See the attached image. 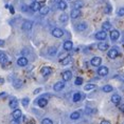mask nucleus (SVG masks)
<instances>
[{"label":"nucleus","instance_id":"nucleus-12","mask_svg":"<svg viewBox=\"0 0 124 124\" xmlns=\"http://www.w3.org/2000/svg\"><path fill=\"white\" fill-rule=\"evenodd\" d=\"M98 74H99L100 76H102V77L107 76V74H108V69H107L106 66H101V67H99Z\"/></svg>","mask_w":124,"mask_h":124},{"label":"nucleus","instance_id":"nucleus-36","mask_svg":"<svg viewBox=\"0 0 124 124\" xmlns=\"http://www.w3.org/2000/svg\"><path fill=\"white\" fill-rule=\"evenodd\" d=\"M75 85H82V83H83V79L81 78V77H77V78L75 79Z\"/></svg>","mask_w":124,"mask_h":124},{"label":"nucleus","instance_id":"nucleus-44","mask_svg":"<svg viewBox=\"0 0 124 124\" xmlns=\"http://www.w3.org/2000/svg\"><path fill=\"white\" fill-rule=\"evenodd\" d=\"M120 110L121 111H122V113H124V104H122V105H120Z\"/></svg>","mask_w":124,"mask_h":124},{"label":"nucleus","instance_id":"nucleus-24","mask_svg":"<svg viewBox=\"0 0 124 124\" xmlns=\"http://www.w3.org/2000/svg\"><path fill=\"white\" fill-rule=\"evenodd\" d=\"M111 102L114 104H119L121 102V97L119 95H114L113 97H111Z\"/></svg>","mask_w":124,"mask_h":124},{"label":"nucleus","instance_id":"nucleus-35","mask_svg":"<svg viewBox=\"0 0 124 124\" xmlns=\"http://www.w3.org/2000/svg\"><path fill=\"white\" fill-rule=\"evenodd\" d=\"M21 102H22V105H23V106H24V107H27L28 105H29L30 100H29V98H23V99H22V101H21Z\"/></svg>","mask_w":124,"mask_h":124},{"label":"nucleus","instance_id":"nucleus-25","mask_svg":"<svg viewBox=\"0 0 124 124\" xmlns=\"http://www.w3.org/2000/svg\"><path fill=\"white\" fill-rule=\"evenodd\" d=\"M49 11H50V8L48 7H41L39 10V13H40V15H44L45 16V15H47L49 13Z\"/></svg>","mask_w":124,"mask_h":124},{"label":"nucleus","instance_id":"nucleus-3","mask_svg":"<svg viewBox=\"0 0 124 124\" xmlns=\"http://www.w3.org/2000/svg\"><path fill=\"white\" fill-rule=\"evenodd\" d=\"M33 27V22L30 20H26L22 23V30L23 31H31Z\"/></svg>","mask_w":124,"mask_h":124},{"label":"nucleus","instance_id":"nucleus-26","mask_svg":"<svg viewBox=\"0 0 124 124\" xmlns=\"http://www.w3.org/2000/svg\"><path fill=\"white\" fill-rule=\"evenodd\" d=\"M102 29H103V31H108L111 29V24L110 22H108V21H105V22L102 24Z\"/></svg>","mask_w":124,"mask_h":124},{"label":"nucleus","instance_id":"nucleus-27","mask_svg":"<svg viewBox=\"0 0 124 124\" xmlns=\"http://www.w3.org/2000/svg\"><path fill=\"white\" fill-rule=\"evenodd\" d=\"M80 116H81L80 111H74V113H72L70 115V119L71 120H77L80 118Z\"/></svg>","mask_w":124,"mask_h":124},{"label":"nucleus","instance_id":"nucleus-43","mask_svg":"<svg viewBox=\"0 0 124 124\" xmlns=\"http://www.w3.org/2000/svg\"><path fill=\"white\" fill-rule=\"evenodd\" d=\"M11 124H19V122L17 121V119H14V121H12Z\"/></svg>","mask_w":124,"mask_h":124},{"label":"nucleus","instance_id":"nucleus-46","mask_svg":"<svg viewBox=\"0 0 124 124\" xmlns=\"http://www.w3.org/2000/svg\"><path fill=\"white\" fill-rule=\"evenodd\" d=\"M60 1H61V0H52V2H57V3H58Z\"/></svg>","mask_w":124,"mask_h":124},{"label":"nucleus","instance_id":"nucleus-32","mask_svg":"<svg viewBox=\"0 0 124 124\" xmlns=\"http://www.w3.org/2000/svg\"><path fill=\"white\" fill-rule=\"evenodd\" d=\"M83 5H84V3H83L82 1H76L75 3H74V8H77V10H80V8H83Z\"/></svg>","mask_w":124,"mask_h":124},{"label":"nucleus","instance_id":"nucleus-9","mask_svg":"<svg viewBox=\"0 0 124 124\" xmlns=\"http://www.w3.org/2000/svg\"><path fill=\"white\" fill-rule=\"evenodd\" d=\"M108 57H109L110 59H116L118 57V55H119V53H118V51L116 48H111L108 51Z\"/></svg>","mask_w":124,"mask_h":124},{"label":"nucleus","instance_id":"nucleus-33","mask_svg":"<svg viewBox=\"0 0 124 124\" xmlns=\"http://www.w3.org/2000/svg\"><path fill=\"white\" fill-rule=\"evenodd\" d=\"M97 86H95L94 84H87V85H85V91H91V89H94Z\"/></svg>","mask_w":124,"mask_h":124},{"label":"nucleus","instance_id":"nucleus-16","mask_svg":"<svg viewBox=\"0 0 124 124\" xmlns=\"http://www.w3.org/2000/svg\"><path fill=\"white\" fill-rule=\"evenodd\" d=\"M30 8H31V10H32V11L35 12V11H39L40 8H41V5H40V3H39L38 1H34L33 3L31 4Z\"/></svg>","mask_w":124,"mask_h":124},{"label":"nucleus","instance_id":"nucleus-38","mask_svg":"<svg viewBox=\"0 0 124 124\" xmlns=\"http://www.w3.org/2000/svg\"><path fill=\"white\" fill-rule=\"evenodd\" d=\"M110 12H111V7H110V5H107V7H106V10H105V13H106V14H109Z\"/></svg>","mask_w":124,"mask_h":124},{"label":"nucleus","instance_id":"nucleus-40","mask_svg":"<svg viewBox=\"0 0 124 124\" xmlns=\"http://www.w3.org/2000/svg\"><path fill=\"white\" fill-rule=\"evenodd\" d=\"M4 45H5V42L3 41V40H1V39H0V46H1V47H3Z\"/></svg>","mask_w":124,"mask_h":124},{"label":"nucleus","instance_id":"nucleus-47","mask_svg":"<svg viewBox=\"0 0 124 124\" xmlns=\"http://www.w3.org/2000/svg\"><path fill=\"white\" fill-rule=\"evenodd\" d=\"M29 124H33V123H29Z\"/></svg>","mask_w":124,"mask_h":124},{"label":"nucleus","instance_id":"nucleus-1","mask_svg":"<svg viewBox=\"0 0 124 124\" xmlns=\"http://www.w3.org/2000/svg\"><path fill=\"white\" fill-rule=\"evenodd\" d=\"M52 36L55 38H62L64 36V31L62 29H58V27H55L52 30Z\"/></svg>","mask_w":124,"mask_h":124},{"label":"nucleus","instance_id":"nucleus-13","mask_svg":"<svg viewBox=\"0 0 124 124\" xmlns=\"http://www.w3.org/2000/svg\"><path fill=\"white\" fill-rule=\"evenodd\" d=\"M81 16V11L77 10V8H73L72 11H71L70 13V17L72 18V19H76V18H79Z\"/></svg>","mask_w":124,"mask_h":124},{"label":"nucleus","instance_id":"nucleus-5","mask_svg":"<svg viewBox=\"0 0 124 124\" xmlns=\"http://www.w3.org/2000/svg\"><path fill=\"white\" fill-rule=\"evenodd\" d=\"M40 73H41V75L44 77H47L52 73V69L49 66H44V67H41V70H40Z\"/></svg>","mask_w":124,"mask_h":124},{"label":"nucleus","instance_id":"nucleus-18","mask_svg":"<svg viewBox=\"0 0 124 124\" xmlns=\"http://www.w3.org/2000/svg\"><path fill=\"white\" fill-rule=\"evenodd\" d=\"M12 116H13L14 119H19V118L21 117V110L18 109V108H15V110L12 113Z\"/></svg>","mask_w":124,"mask_h":124},{"label":"nucleus","instance_id":"nucleus-21","mask_svg":"<svg viewBox=\"0 0 124 124\" xmlns=\"http://www.w3.org/2000/svg\"><path fill=\"white\" fill-rule=\"evenodd\" d=\"M71 61H72L71 56H67L66 58H64L63 60H61V64H62V65H67V64H69Z\"/></svg>","mask_w":124,"mask_h":124},{"label":"nucleus","instance_id":"nucleus-42","mask_svg":"<svg viewBox=\"0 0 124 124\" xmlns=\"http://www.w3.org/2000/svg\"><path fill=\"white\" fill-rule=\"evenodd\" d=\"M41 91V88H37V89H35V91H34V95H36V94H38V93Z\"/></svg>","mask_w":124,"mask_h":124},{"label":"nucleus","instance_id":"nucleus-14","mask_svg":"<svg viewBox=\"0 0 124 124\" xmlns=\"http://www.w3.org/2000/svg\"><path fill=\"white\" fill-rule=\"evenodd\" d=\"M63 47H64V49L65 51H71L72 49V47H73V43L70 41V40H67V41H65L64 42V45H63Z\"/></svg>","mask_w":124,"mask_h":124},{"label":"nucleus","instance_id":"nucleus-28","mask_svg":"<svg viewBox=\"0 0 124 124\" xmlns=\"http://www.w3.org/2000/svg\"><path fill=\"white\" fill-rule=\"evenodd\" d=\"M9 105H10V107H11V108L15 109V108L17 107V105H18L17 100H16V99H12V100L10 101V103H9Z\"/></svg>","mask_w":124,"mask_h":124},{"label":"nucleus","instance_id":"nucleus-20","mask_svg":"<svg viewBox=\"0 0 124 124\" xmlns=\"http://www.w3.org/2000/svg\"><path fill=\"white\" fill-rule=\"evenodd\" d=\"M37 103H38V106L45 107V106H47V104H48V100L47 99H45V98H40L39 100L37 101Z\"/></svg>","mask_w":124,"mask_h":124},{"label":"nucleus","instance_id":"nucleus-29","mask_svg":"<svg viewBox=\"0 0 124 124\" xmlns=\"http://www.w3.org/2000/svg\"><path fill=\"white\" fill-rule=\"evenodd\" d=\"M81 99H82V95H81L80 93H75V94L73 95V98H72L73 102H79Z\"/></svg>","mask_w":124,"mask_h":124},{"label":"nucleus","instance_id":"nucleus-22","mask_svg":"<svg viewBox=\"0 0 124 124\" xmlns=\"http://www.w3.org/2000/svg\"><path fill=\"white\" fill-rule=\"evenodd\" d=\"M48 53L50 56H55L57 54V47L56 46H50L48 49Z\"/></svg>","mask_w":124,"mask_h":124},{"label":"nucleus","instance_id":"nucleus-19","mask_svg":"<svg viewBox=\"0 0 124 124\" xmlns=\"http://www.w3.org/2000/svg\"><path fill=\"white\" fill-rule=\"evenodd\" d=\"M67 7H68V5H67V3L64 1V0H61V1L57 3V8H60L61 11H65L67 8Z\"/></svg>","mask_w":124,"mask_h":124},{"label":"nucleus","instance_id":"nucleus-8","mask_svg":"<svg viewBox=\"0 0 124 124\" xmlns=\"http://www.w3.org/2000/svg\"><path fill=\"white\" fill-rule=\"evenodd\" d=\"M90 63H91V65H93V66H100L102 63V59L100 57H93L91 59Z\"/></svg>","mask_w":124,"mask_h":124},{"label":"nucleus","instance_id":"nucleus-23","mask_svg":"<svg viewBox=\"0 0 124 124\" xmlns=\"http://www.w3.org/2000/svg\"><path fill=\"white\" fill-rule=\"evenodd\" d=\"M68 19H69V16H68L67 14H62L60 16V22L64 23V24L68 22Z\"/></svg>","mask_w":124,"mask_h":124},{"label":"nucleus","instance_id":"nucleus-45","mask_svg":"<svg viewBox=\"0 0 124 124\" xmlns=\"http://www.w3.org/2000/svg\"><path fill=\"white\" fill-rule=\"evenodd\" d=\"M3 83H4V80L2 78H0V84H3Z\"/></svg>","mask_w":124,"mask_h":124},{"label":"nucleus","instance_id":"nucleus-34","mask_svg":"<svg viewBox=\"0 0 124 124\" xmlns=\"http://www.w3.org/2000/svg\"><path fill=\"white\" fill-rule=\"evenodd\" d=\"M41 124H53V121L49 118H45L44 120L41 121Z\"/></svg>","mask_w":124,"mask_h":124},{"label":"nucleus","instance_id":"nucleus-15","mask_svg":"<svg viewBox=\"0 0 124 124\" xmlns=\"http://www.w3.org/2000/svg\"><path fill=\"white\" fill-rule=\"evenodd\" d=\"M86 29H87V24H86L85 22L79 23V24H76V26H75V30L77 31V32H83V31H85Z\"/></svg>","mask_w":124,"mask_h":124},{"label":"nucleus","instance_id":"nucleus-11","mask_svg":"<svg viewBox=\"0 0 124 124\" xmlns=\"http://www.w3.org/2000/svg\"><path fill=\"white\" fill-rule=\"evenodd\" d=\"M9 62V57L7 54H4L3 52H0V63L1 64H5Z\"/></svg>","mask_w":124,"mask_h":124},{"label":"nucleus","instance_id":"nucleus-30","mask_svg":"<svg viewBox=\"0 0 124 124\" xmlns=\"http://www.w3.org/2000/svg\"><path fill=\"white\" fill-rule=\"evenodd\" d=\"M21 85H22V81L21 80H19V79H16L14 81V86L16 88H19V87H21Z\"/></svg>","mask_w":124,"mask_h":124},{"label":"nucleus","instance_id":"nucleus-4","mask_svg":"<svg viewBox=\"0 0 124 124\" xmlns=\"http://www.w3.org/2000/svg\"><path fill=\"white\" fill-rule=\"evenodd\" d=\"M107 37V34H106V31H100L95 34V39L98 40H105Z\"/></svg>","mask_w":124,"mask_h":124},{"label":"nucleus","instance_id":"nucleus-10","mask_svg":"<svg viewBox=\"0 0 124 124\" xmlns=\"http://www.w3.org/2000/svg\"><path fill=\"white\" fill-rule=\"evenodd\" d=\"M28 62H29V61H28V59L23 56V57H20V58L17 60V64H18L19 66H22V67H23V66H27V65H28Z\"/></svg>","mask_w":124,"mask_h":124},{"label":"nucleus","instance_id":"nucleus-7","mask_svg":"<svg viewBox=\"0 0 124 124\" xmlns=\"http://www.w3.org/2000/svg\"><path fill=\"white\" fill-rule=\"evenodd\" d=\"M119 37H120L119 31L113 30V31L110 32V39L113 40V41H116V40H118V39H119Z\"/></svg>","mask_w":124,"mask_h":124},{"label":"nucleus","instance_id":"nucleus-17","mask_svg":"<svg viewBox=\"0 0 124 124\" xmlns=\"http://www.w3.org/2000/svg\"><path fill=\"white\" fill-rule=\"evenodd\" d=\"M98 48L100 49V51H102V52L107 51V49H108V44L106 42H100L98 44Z\"/></svg>","mask_w":124,"mask_h":124},{"label":"nucleus","instance_id":"nucleus-41","mask_svg":"<svg viewBox=\"0 0 124 124\" xmlns=\"http://www.w3.org/2000/svg\"><path fill=\"white\" fill-rule=\"evenodd\" d=\"M100 124H110V122H109V121H107V120H103Z\"/></svg>","mask_w":124,"mask_h":124},{"label":"nucleus","instance_id":"nucleus-39","mask_svg":"<svg viewBox=\"0 0 124 124\" xmlns=\"http://www.w3.org/2000/svg\"><path fill=\"white\" fill-rule=\"evenodd\" d=\"M67 56H69V55H68V54H64V55H61V56H60V60H63V59H64V58H66Z\"/></svg>","mask_w":124,"mask_h":124},{"label":"nucleus","instance_id":"nucleus-2","mask_svg":"<svg viewBox=\"0 0 124 124\" xmlns=\"http://www.w3.org/2000/svg\"><path fill=\"white\" fill-rule=\"evenodd\" d=\"M64 87H65L64 81H58V82H56L54 84L53 89H54L55 92H61V91H63V89H64Z\"/></svg>","mask_w":124,"mask_h":124},{"label":"nucleus","instance_id":"nucleus-6","mask_svg":"<svg viewBox=\"0 0 124 124\" xmlns=\"http://www.w3.org/2000/svg\"><path fill=\"white\" fill-rule=\"evenodd\" d=\"M62 77H63L64 81H69V80L72 78V73L70 70H65V72L62 74Z\"/></svg>","mask_w":124,"mask_h":124},{"label":"nucleus","instance_id":"nucleus-31","mask_svg":"<svg viewBox=\"0 0 124 124\" xmlns=\"http://www.w3.org/2000/svg\"><path fill=\"white\" fill-rule=\"evenodd\" d=\"M103 92L104 93H110L111 91H113V86L111 85H105V86H103Z\"/></svg>","mask_w":124,"mask_h":124},{"label":"nucleus","instance_id":"nucleus-37","mask_svg":"<svg viewBox=\"0 0 124 124\" xmlns=\"http://www.w3.org/2000/svg\"><path fill=\"white\" fill-rule=\"evenodd\" d=\"M118 15L119 16H124V8H121L119 11H118Z\"/></svg>","mask_w":124,"mask_h":124}]
</instances>
